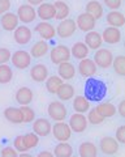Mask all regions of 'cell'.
Instances as JSON below:
<instances>
[{
  "mask_svg": "<svg viewBox=\"0 0 125 157\" xmlns=\"http://www.w3.org/2000/svg\"><path fill=\"white\" fill-rule=\"evenodd\" d=\"M57 73H59V77L62 78V80H72L76 75V68L70 62H64L59 64Z\"/></svg>",
  "mask_w": 125,
  "mask_h": 157,
  "instance_id": "603a6c76",
  "label": "cell"
},
{
  "mask_svg": "<svg viewBox=\"0 0 125 157\" xmlns=\"http://www.w3.org/2000/svg\"><path fill=\"white\" fill-rule=\"evenodd\" d=\"M54 156L55 157H70V156H73V148H72V145L69 143H66V141H60V143L55 147Z\"/></svg>",
  "mask_w": 125,
  "mask_h": 157,
  "instance_id": "1f68e13d",
  "label": "cell"
},
{
  "mask_svg": "<svg viewBox=\"0 0 125 157\" xmlns=\"http://www.w3.org/2000/svg\"><path fill=\"white\" fill-rule=\"evenodd\" d=\"M37 157H55V156H54V153H51V152H48V151H43Z\"/></svg>",
  "mask_w": 125,
  "mask_h": 157,
  "instance_id": "c3c4849f",
  "label": "cell"
},
{
  "mask_svg": "<svg viewBox=\"0 0 125 157\" xmlns=\"http://www.w3.org/2000/svg\"><path fill=\"white\" fill-rule=\"evenodd\" d=\"M97 64L94 63L93 59L85 58L82 60H80L78 64V72L82 77H91L97 73Z\"/></svg>",
  "mask_w": 125,
  "mask_h": 157,
  "instance_id": "4fadbf2b",
  "label": "cell"
},
{
  "mask_svg": "<svg viewBox=\"0 0 125 157\" xmlns=\"http://www.w3.org/2000/svg\"><path fill=\"white\" fill-rule=\"evenodd\" d=\"M13 71L8 64H0V84H8L12 81Z\"/></svg>",
  "mask_w": 125,
  "mask_h": 157,
  "instance_id": "e575fe53",
  "label": "cell"
},
{
  "mask_svg": "<svg viewBox=\"0 0 125 157\" xmlns=\"http://www.w3.org/2000/svg\"><path fill=\"white\" fill-rule=\"evenodd\" d=\"M73 109L76 113L85 114L90 110V101L85 96H76L73 98Z\"/></svg>",
  "mask_w": 125,
  "mask_h": 157,
  "instance_id": "f1b7e54d",
  "label": "cell"
},
{
  "mask_svg": "<svg viewBox=\"0 0 125 157\" xmlns=\"http://www.w3.org/2000/svg\"><path fill=\"white\" fill-rule=\"evenodd\" d=\"M54 7H55V18L56 20L62 21V20L68 18L70 9H69V6L65 2H62V0H56L54 3Z\"/></svg>",
  "mask_w": 125,
  "mask_h": 157,
  "instance_id": "484cf974",
  "label": "cell"
},
{
  "mask_svg": "<svg viewBox=\"0 0 125 157\" xmlns=\"http://www.w3.org/2000/svg\"><path fill=\"white\" fill-rule=\"evenodd\" d=\"M13 38L18 45H27L31 41V30L27 26H17L13 30Z\"/></svg>",
  "mask_w": 125,
  "mask_h": 157,
  "instance_id": "ac0fdd59",
  "label": "cell"
},
{
  "mask_svg": "<svg viewBox=\"0 0 125 157\" xmlns=\"http://www.w3.org/2000/svg\"><path fill=\"white\" fill-rule=\"evenodd\" d=\"M95 110L98 111V114L102 117V118H111L116 114V106L111 102H100V104L95 107Z\"/></svg>",
  "mask_w": 125,
  "mask_h": 157,
  "instance_id": "4316f807",
  "label": "cell"
},
{
  "mask_svg": "<svg viewBox=\"0 0 125 157\" xmlns=\"http://www.w3.org/2000/svg\"><path fill=\"white\" fill-rule=\"evenodd\" d=\"M50 59L54 64L59 66L64 62H69L70 59V48L65 45H57L51 50Z\"/></svg>",
  "mask_w": 125,
  "mask_h": 157,
  "instance_id": "7a4b0ae2",
  "label": "cell"
},
{
  "mask_svg": "<svg viewBox=\"0 0 125 157\" xmlns=\"http://www.w3.org/2000/svg\"><path fill=\"white\" fill-rule=\"evenodd\" d=\"M42 3H45V0H27V4L31 6V7L39 6V4H42Z\"/></svg>",
  "mask_w": 125,
  "mask_h": 157,
  "instance_id": "7dc6e473",
  "label": "cell"
},
{
  "mask_svg": "<svg viewBox=\"0 0 125 157\" xmlns=\"http://www.w3.org/2000/svg\"><path fill=\"white\" fill-rule=\"evenodd\" d=\"M85 45L89 47V50H98V48L102 47L103 45V39L102 36L98 33V32H88L85 36Z\"/></svg>",
  "mask_w": 125,
  "mask_h": 157,
  "instance_id": "d6986e66",
  "label": "cell"
},
{
  "mask_svg": "<svg viewBox=\"0 0 125 157\" xmlns=\"http://www.w3.org/2000/svg\"><path fill=\"white\" fill-rule=\"evenodd\" d=\"M52 124L50 121H47L46 118H38V119L33 121V132L39 137L48 136L51 134Z\"/></svg>",
  "mask_w": 125,
  "mask_h": 157,
  "instance_id": "30bf717a",
  "label": "cell"
},
{
  "mask_svg": "<svg viewBox=\"0 0 125 157\" xmlns=\"http://www.w3.org/2000/svg\"><path fill=\"white\" fill-rule=\"evenodd\" d=\"M112 60H113V54L108 48H98L97 52L94 54V63L97 64V67L103 68V70L111 67Z\"/></svg>",
  "mask_w": 125,
  "mask_h": 157,
  "instance_id": "277c9868",
  "label": "cell"
},
{
  "mask_svg": "<svg viewBox=\"0 0 125 157\" xmlns=\"http://www.w3.org/2000/svg\"><path fill=\"white\" fill-rule=\"evenodd\" d=\"M69 127L70 130L73 132H77V134H80V132H84L86 130V127H88V119H86L85 114H80V113H74V114H72L70 118H69Z\"/></svg>",
  "mask_w": 125,
  "mask_h": 157,
  "instance_id": "8fae6325",
  "label": "cell"
},
{
  "mask_svg": "<svg viewBox=\"0 0 125 157\" xmlns=\"http://www.w3.org/2000/svg\"><path fill=\"white\" fill-rule=\"evenodd\" d=\"M47 113L52 121L56 122H61L66 118V114H68V110H66L65 105L62 104L61 101H52L48 104V107H47Z\"/></svg>",
  "mask_w": 125,
  "mask_h": 157,
  "instance_id": "3957f363",
  "label": "cell"
},
{
  "mask_svg": "<svg viewBox=\"0 0 125 157\" xmlns=\"http://www.w3.org/2000/svg\"><path fill=\"white\" fill-rule=\"evenodd\" d=\"M34 30L39 34V36L42 37V39H45V41H50V39H52L56 36L55 28L52 26L48 21H42L39 24H37Z\"/></svg>",
  "mask_w": 125,
  "mask_h": 157,
  "instance_id": "7c38bea8",
  "label": "cell"
},
{
  "mask_svg": "<svg viewBox=\"0 0 125 157\" xmlns=\"http://www.w3.org/2000/svg\"><path fill=\"white\" fill-rule=\"evenodd\" d=\"M17 17L18 21H21L23 24H30L37 18V11L34 7L29 6V4H22L17 9Z\"/></svg>",
  "mask_w": 125,
  "mask_h": 157,
  "instance_id": "9c48e42d",
  "label": "cell"
},
{
  "mask_svg": "<svg viewBox=\"0 0 125 157\" xmlns=\"http://www.w3.org/2000/svg\"><path fill=\"white\" fill-rule=\"evenodd\" d=\"M89 47L85 45L84 42H76L73 47L70 48V56H73L78 60H82V59L88 58L89 55Z\"/></svg>",
  "mask_w": 125,
  "mask_h": 157,
  "instance_id": "83f0119b",
  "label": "cell"
},
{
  "mask_svg": "<svg viewBox=\"0 0 125 157\" xmlns=\"http://www.w3.org/2000/svg\"><path fill=\"white\" fill-rule=\"evenodd\" d=\"M12 64L18 68V70H26L31 64V56L30 54L25 50H17L12 54L11 56Z\"/></svg>",
  "mask_w": 125,
  "mask_h": 157,
  "instance_id": "5b68a950",
  "label": "cell"
},
{
  "mask_svg": "<svg viewBox=\"0 0 125 157\" xmlns=\"http://www.w3.org/2000/svg\"><path fill=\"white\" fill-rule=\"evenodd\" d=\"M14 97H16V101L21 106H27L33 101V97H34V94H33V90L30 89V88L21 86L20 89L16 92V96H14Z\"/></svg>",
  "mask_w": 125,
  "mask_h": 157,
  "instance_id": "44dd1931",
  "label": "cell"
},
{
  "mask_svg": "<svg viewBox=\"0 0 125 157\" xmlns=\"http://www.w3.org/2000/svg\"><path fill=\"white\" fill-rule=\"evenodd\" d=\"M4 118L14 124L22 123V114L18 107H12V106L7 107V109L4 110Z\"/></svg>",
  "mask_w": 125,
  "mask_h": 157,
  "instance_id": "4dcf8cb0",
  "label": "cell"
},
{
  "mask_svg": "<svg viewBox=\"0 0 125 157\" xmlns=\"http://www.w3.org/2000/svg\"><path fill=\"white\" fill-rule=\"evenodd\" d=\"M105 94V86L99 80H89L86 84V98L93 101H99Z\"/></svg>",
  "mask_w": 125,
  "mask_h": 157,
  "instance_id": "6da1fadb",
  "label": "cell"
},
{
  "mask_svg": "<svg viewBox=\"0 0 125 157\" xmlns=\"http://www.w3.org/2000/svg\"><path fill=\"white\" fill-rule=\"evenodd\" d=\"M102 39L105 43H109V45H115V43H119L121 41V32H120L119 28H113V26H108L103 30Z\"/></svg>",
  "mask_w": 125,
  "mask_h": 157,
  "instance_id": "e0dca14e",
  "label": "cell"
},
{
  "mask_svg": "<svg viewBox=\"0 0 125 157\" xmlns=\"http://www.w3.org/2000/svg\"><path fill=\"white\" fill-rule=\"evenodd\" d=\"M20 111L22 114V123H31V122L35 119V113L31 107H29V105L27 106H21Z\"/></svg>",
  "mask_w": 125,
  "mask_h": 157,
  "instance_id": "8d00e7d4",
  "label": "cell"
},
{
  "mask_svg": "<svg viewBox=\"0 0 125 157\" xmlns=\"http://www.w3.org/2000/svg\"><path fill=\"white\" fill-rule=\"evenodd\" d=\"M18 22L20 21H18L17 14L12 13V12H5L0 17V25L7 32H13L14 29L18 26Z\"/></svg>",
  "mask_w": 125,
  "mask_h": 157,
  "instance_id": "5bb4252c",
  "label": "cell"
},
{
  "mask_svg": "<svg viewBox=\"0 0 125 157\" xmlns=\"http://www.w3.org/2000/svg\"><path fill=\"white\" fill-rule=\"evenodd\" d=\"M95 24H97V20H95L93 16H90L89 13H86V12L78 14V17H77V20H76L77 29H80L81 32H85V33L94 30Z\"/></svg>",
  "mask_w": 125,
  "mask_h": 157,
  "instance_id": "ba28073f",
  "label": "cell"
},
{
  "mask_svg": "<svg viewBox=\"0 0 125 157\" xmlns=\"http://www.w3.org/2000/svg\"><path fill=\"white\" fill-rule=\"evenodd\" d=\"M11 50L5 47H0V64H7L11 60Z\"/></svg>",
  "mask_w": 125,
  "mask_h": 157,
  "instance_id": "60d3db41",
  "label": "cell"
},
{
  "mask_svg": "<svg viewBox=\"0 0 125 157\" xmlns=\"http://www.w3.org/2000/svg\"><path fill=\"white\" fill-rule=\"evenodd\" d=\"M37 17H39L42 21H50V20L55 18V7L54 3H42L38 6Z\"/></svg>",
  "mask_w": 125,
  "mask_h": 157,
  "instance_id": "2e32d148",
  "label": "cell"
},
{
  "mask_svg": "<svg viewBox=\"0 0 125 157\" xmlns=\"http://www.w3.org/2000/svg\"><path fill=\"white\" fill-rule=\"evenodd\" d=\"M100 151L103 152L104 155H108V156H112V155H116L119 152V143L115 137L111 136H105L100 140Z\"/></svg>",
  "mask_w": 125,
  "mask_h": 157,
  "instance_id": "9a60e30c",
  "label": "cell"
},
{
  "mask_svg": "<svg viewBox=\"0 0 125 157\" xmlns=\"http://www.w3.org/2000/svg\"><path fill=\"white\" fill-rule=\"evenodd\" d=\"M116 111H117L121 117H125V101H124V100H123L121 102H120L119 106L116 107Z\"/></svg>",
  "mask_w": 125,
  "mask_h": 157,
  "instance_id": "bcb514c9",
  "label": "cell"
},
{
  "mask_svg": "<svg viewBox=\"0 0 125 157\" xmlns=\"http://www.w3.org/2000/svg\"><path fill=\"white\" fill-rule=\"evenodd\" d=\"M13 148L16 149L17 152H27V148L25 145V141H23V135H18L14 137L13 140Z\"/></svg>",
  "mask_w": 125,
  "mask_h": 157,
  "instance_id": "ab89813d",
  "label": "cell"
},
{
  "mask_svg": "<svg viewBox=\"0 0 125 157\" xmlns=\"http://www.w3.org/2000/svg\"><path fill=\"white\" fill-rule=\"evenodd\" d=\"M11 9V0H0V16Z\"/></svg>",
  "mask_w": 125,
  "mask_h": 157,
  "instance_id": "f6af8a7d",
  "label": "cell"
},
{
  "mask_svg": "<svg viewBox=\"0 0 125 157\" xmlns=\"http://www.w3.org/2000/svg\"><path fill=\"white\" fill-rule=\"evenodd\" d=\"M2 157H18V152L13 147H5L2 149Z\"/></svg>",
  "mask_w": 125,
  "mask_h": 157,
  "instance_id": "7bdbcfd3",
  "label": "cell"
},
{
  "mask_svg": "<svg viewBox=\"0 0 125 157\" xmlns=\"http://www.w3.org/2000/svg\"><path fill=\"white\" fill-rule=\"evenodd\" d=\"M105 21L109 26H113V28H121L125 25V16L119 12V11H111L107 13V16H105Z\"/></svg>",
  "mask_w": 125,
  "mask_h": 157,
  "instance_id": "7402d4cb",
  "label": "cell"
},
{
  "mask_svg": "<svg viewBox=\"0 0 125 157\" xmlns=\"http://www.w3.org/2000/svg\"><path fill=\"white\" fill-rule=\"evenodd\" d=\"M86 13L93 16L95 20H99L103 17L104 9H103V6L98 0H90V2H88V4H86Z\"/></svg>",
  "mask_w": 125,
  "mask_h": 157,
  "instance_id": "d4e9b609",
  "label": "cell"
},
{
  "mask_svg": "<svg viewBox=\"0 0 125 157\" xmlns=\"http://www.w3.org/2000/svg\"><path fill=\"white\" fill-rule=\"evenodd\" d=\"M112 67L119 76H124L125 75V56L119 55L115 58L112 60Z\"/></svg>",
  "mask_w": 125,
  "mask_h": 157,
  "instance_id": "d590c367",
  "label": "cell"
},
{
  "mask_svg": "<svg viewBox=\"0 0 125 157\" xmlns=\"http://www.w3.org/2000/svg\"><path fill=\"white\" fill-rule=\"evenodd\" d=\"M47 52H48V45H47V42L38 41L34 43V46L31 47V50L29 54H30L31 58H42V56H45Z\"/></svg>",
  "mask_w": 125,
  "mask_h": 157,
  "instance_id": "d6a6232c",
  "label": "cell"
},
{
  "mask_svg": "<svg viewBox=\"0 0 125 157\" xmlns=\"http://www.w3.org/2000/svg\"><path fill=\"white\" fill-rule=\"evenodd\" d=\"M80 157H97L98 156V149L94 143L91 141H84L78 148Z\"/></svg>",
  "mask_w": 125,
  "mask_h": 157,
  "instance_id": "f546056e",
  "label": "cell"
},
{
  "mask_svg": "<svg viewBox=\"0 0 125 157\" xmlns=\"http://www.w3.org/2000/svg\"><path fill=\"white\" fill-rule=\"evenodd\" d=\"M23 141H25V145L29 151L31 148H35L38 145V143H39V136L35 135L34 132H29V134L23 135Z\"/></svg>",
  "mask_w": 125,
  "mask_h": 157,
  "instance_id": "74e56055",
  "label": "cell"
},
{
  "mask_svg": "<svg viewBox=\"0 0 125 157\" xmlns=\"http://www.w3.org/2000/svg\"><path fill=\"white\" fill-rule=\"evenodd\" d=\"M56 94H57V97H59V100H61V102L62 101H69L74 97L76 89H74L73 85L69 84V82H62L61 86L57 89Z\"/></svg>",
  "mask_w": 125,
  "mask_h": 157,
  "instance_id": "cb8c5ba5",
  "label": "cell"
},
{
  "mask_svg": "<svg viewBox=\"0 0 125 157\" xmlns=\"http://www.w3.org/2000/svg\"><path fill=\"white\" fill-rule=\"evenodd\" d=\"M51 132L54 134V137L57 141H68L72 136V130L68 123H65L64 121L61 122H56L52 126Z\"/></svg>",
  "mask_w": 125,
  "mask_h": 157,
  "instance_id": "8992f818",
  "label": "cell"
},
{
  "mask_svg": "<svg viewBox=\"0 0 125 157\" xmlns=\"http://www.w3.org/2000/svg\"><path fill=\"white\" fill-rule=\"evenodd\" d=\"M115 139L117 140V143H125V126H120L117 128Z\"/></svg>",
  "mask_w": 125,
  "mask_h": 157,
  "instance_id": "ee69618b",
  "label": "cell"
},
{
  "mask_svg": "<svg viewBox=\"0 0 125 157\" xmlns=\"http://www.w3.org/2000/svg\"><path fill=\"white\" fill-rule=\"evenodd\" d=\"M62 82H64V80L59 76H48L46 78V89L51 94H56L57 89L61 86Z\"/></svg>",
  "mask_w": 125,
  "mask_h": 157,
  "instance_id": "836d02e7",
  "label": "cell"
},
{
  "mask_svg": "<svg viewBox=\"0 0 125 157\" xmlns=\"http://www.w3.org/2000/svg\"><path fill=\"white\" fill-rule=\"evenodd\" d=\"M55 30L60 38H69L73 36L77 30L76 21L73 18H65V20H62V21H60V24L57 25Z\"/></svg>",
  "mask_w": 125,
  "mask_h": 157,
  "instance_id": "52a82bcc",
  "label": "cell"
},
{
  "mask_svg": "<svg viewBox=\"0 0 125 157\" xmlns=\"http://www.w3.org/2000/svg\"><path fill=\"white\" fill-rule=\"evenodd\" d=\"M70 157H77V156H70Z\"/></svg>",
  "mask_w": 125,
  "mask_h": 157,
  "instance_id": "f907efd6",
  "label": "cell"
},
{
  "mask_svg": "<svg viewBox=\"0 0 125 157\" xmlns=\"http://www.w3.org/2000/svg\"><path fill=\"white\" fill-rule=\"evenodd\" d=\"M104 6L108 7L111 11H117L123 6V0H103Z\"/></svg>",
  "mask_w": 125,
  "mask_h": 157,
  "instance_id": "b9f144b4",
  "label": "cell"
},
{
  "mask_svg": "<svg viewBox=\"0 0 125 157\" xmlns=\"http://www.w3.org/2000/svg\"><path fill=\"white\" fill-rule=\"evenodd\" d=\"M18 157H33V156L29 155V153H26V152H22V153L18 155Z\"/></svg>",
  "mask_w": 125,
  "mask_h": 157,
  "instance_id": "681fc988",
  "label": "cell"
},
{
  "mask_svg": "<svg viewBox=\"0 0 125 157\" xmlns=\"http://www.w3.org/2000/svg\"><path fill=\"white\" fill-rule=\"evenodd\" d=\"M30 77L35 82H43V81H46V78L48 77V68H47V66H45V64H41V63H38V64L31 67V70H30Z\"/></svg>",
  "mask_w": 125,
  "mask_h": 157,
  "instance_id": "ffe728a7",
  "label": "cell"
},
{
  "mask_svg": "<svg viewBox=\"0 0 125 157\" xmlns=\"http://www.w3.org/2000/svg\"><path fill=\"white\" fill-rule=\"evenodd\" d=\"M86 119H88V123H91L94 126L100 124V123H103V122H104V118L100 117L95 109L89 110V114H88V117H86Z\"/></svg>",
  "mask_w": 125,
  "mask_h": 157,
  "instance_id": "f35d334b",
  "label": "cell"
}]
</instances>
